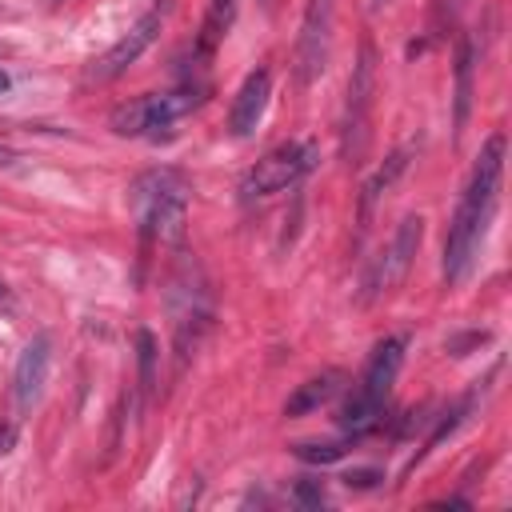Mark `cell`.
Returning <instances> with one entry per match:
<instances>
[{
	"label": "cell",
	"mask_w": 512,
	"mask_h": 512,
	"mask_svg": "<svg viewBox=\"0 0 512 512\" xmlns=\"http://www.w3.org/2000/svg\"><path fill=\"white\" fill-rule=\"evenodd\" d=\"M500 184H504V132L488 136V144L480 148L476 164H472V176L460 192V204L448 220V236H444V284H460L476 256H480V244L488 236V224L496 216V204H500Z\"/></svg>",
	"instance_id": "obj_1"
},
{
	"label": "cell",
	"mask_w": 512,
	"mask_h": 512,
	"mask_svg": "<svg viewBox=\"0 0 512 512\" xmlns=\"http://www.w3.org/2000/svg\"><path fill=\"white\" fill-rule=\"evenodd\" d=\"M132 208L140 224V248L144 256L160 244H176L184 236V216H188V188L176 172H144L132 188Z\"/></svg>",
	"instance_id": "obj_2"
},
{
	"label": "cell",
	"mask_w": 512,
	"mask_h": 512,
	"mask_svg": "<svg viewBox=\"0 0 512 512\" xmlns=\"http://www.w3.org/2000/svg\"><path fill=\"white\" fill-rule=\"evenodd\" d=\"M400 364H404V336H384L372 348V356H368V364H364V372H360L348 404L340 408V428L352 440L364 436V432H372L380 424L384 404L392 396V384L400 376Z\"/></svg>",
	"instance_id": "obj_3"
},
{
	"label": "cell",
	"mask_w": 512,
	"mask_h": 512,
	"mask_svg": "<svg viewBox=\"0 0 512 512\" xmlns=\"http://www.w3.org/2000/svg\"><path fill=\"white\" fill-rule=\"evenodd\" d=\"M320 164V148L312 140H288L268 148L244 176H240V200H268L276 192L296 188L312 168Z\"/></svg>",
	"instance_id": "obj_4"
},
{
	"label": "cell",
	"mask_w": 512,
	"mask_h": 512,
	"mask_svg": "<svg viewBox=\"0 0 512 512\" xmlns=\"http://www.w3.org/2000/svg\"><path fill=\"white\" fill-rule=\"evenodd\" d=\"M200 104H204V88L200 84L148 92V96H136V100H128V104H120L112 112V132L116 136H160Z\"/></svg>",
	"instance_id": "obj_5"
},
{
	"label": "cell",
	"mask_w": 512,
	"mask_h": 512,
	"mask_svg": "<svg viewBox=\"0 0 512 512\" xmlns=\"http://www.w3.org/2000/svg\"><path fill=\"white\" fill-rule=\"evenodd\" d=\"M420 240H424V220H420V216H404V220L396 224L392 240L380 248V256H372V264L364 268V280H360L364 304L384 300V296H392V292L400 288V280H404L408 268H412V256H416Z\"/></svg>",
	"instance_id": "obj_6"
},
{
	"label": "cell",
	"mask_w": 512,
	"mask_h": 512,
	"mask_svg": "<svg viewBox=\"0 0 512 512\" xmlns=\"http://www.w3.org/2000/svg\"><path fill=\"white\" fill-rule=\"evenodd\" d=\"M332 24H336V0H308L300 36H296V80L312 84L324 76L332 56Z\"/></svg>",
	"instance_id": "obj_7"
},
{
	"label": "cell",
	"mask_w": 512,
	"mask_h": 512,
	"mask_svg": "<svg viewBox=\"0 0 512 512\" xmlns=\"http://www.w3.org/2000/svg\"><path fill=\"white\" fill-rule=\"evenodd\" d=\"M164 16H168V0H156L104 56H96L92 60V68H88V76L92 80H116V76H124L152 44H156V36H160V28H164Z\"/></svg>",
	"instance_id": "obj_8"
},
{
	"label": "cell",
	"mask_w": 512,
	"mask_h": 512,
	"mask_svg": "<svg viewBox=\"0 0 512 512\" xmlns=\"http://www.w3.org/2000/svg\"><path fill=\"white\" fill-rule=\"evenodd\" d=\"M372 96H376V48L372 40L360 44V60L352 68L348 80V116H344V156L356 164L368 140V112H372Z\"/></svg>",
	"instance_id": "obj_9"
},
{
	"label": "cell",
	"mask_w": 512,
	"mask_h": 512,
	"mask_svg": "<svg viewBox=\"0 0 512 512\" xmlns=\"http://www.w3.org/2000/svg\"><path fill=\"white\" fill-rule=\"evenodd\" d=\"M48 364H52V336H32L16 360V372H12V400H16V412H32V404L40 400L44 392V380H48Z\"/></svg>",
	"instance_id": "obj_10"
},
{
	"label": "cell",
	"mask_w": 512,
	"mask_h": 512,
	"mask_svg": "<svg viewBox=\"0 0 512 512\" xmlns=\"http://www.w3.org/2000/svg\"><path fill=\"white\" fill-rule=\"evenodd\" d=\"M268 96H272V72H268V68L248 72L244 84H240L236 96H232V108H228V132H232L236 140H244V136L256 132V124L264 120Z\"/></svg>",
	"instance_id": "obj_11"
},
{
	"label": "cell",
	"mask_w": 512,
	"mask_h": 512,
	"mask_svg": "<svg viewBox=\"0 0 512 512\" xmlns=\"http://www.w3.org/2000/svg\"><path fill=\"white\" fill-rule=\"evenodd\" d=\"M408 160H412V144H404V148L388 152V156H384V164L364 180V188H360V232H368V224H372V216H376L380 200H384V196L392 192V184L404 176Z\"/></svg>",
	"instance_id": "obj_12"
},
{
	"label": "cell",
	"mask_w": 512,
	"mask_h": 512,
	"mask_svg": "<svg viewBox=\"0 0 512 512\" xmlns=\"http://www.w3.org/2000/svg\"><path fill=\"white\" fill-rule=\"evenodd\" d=\"M232 20H236V0H212V4H208L204 24H200V36H196V44H192V60H196L200 68L212 60V52H216L220 40L228 36Z\"/></svg>",
	"instance_id": "obj_13"
},
{
	"label": "cell",
	"mask_w": 512,
	"mask_h": 512,
	"mask_svg": "<svg viewBox=\"0 0 512 512\" xmlns=\"http://www.w3.org/2000/svg\"><path fill=\"white\" fill-rule=\"evenodd\" d=\"M336 388H340V372H320V376L304 380V384L284 400V416H308V412H316L320 404L332 400Z\"/></svg>",
	"instance_id": "obj_14"
},
{
	"label": "cell",
	"mask_w": 512,
	"mask_h": 512,
	"mask_svg": "<svg viewBox=\"0 0 512 512\" xmlns=\"http://www.w3.org/2000/svg\"><path fill=\"white\" fill-rule=\"evenodd\" d=\"M472 68H476V44H472V36H464L460 48H456V132H464V124H468V108H472Z\"/></svg>",
	"instance_id": "obj_15"
},
{
	"label": "cell",
	"mask_w": 512,
	"mask_h": 512,
	"mask_svg": "<svg viewBox=\"0 0 512 512\" xmlns=\"http://www.w3.org/2000/svg\"><path fill=\"white\" fill-rule=\"evenodd\" d=\"M292 452H296L304 464H336V460H344L348 440H332V444H296Z\"/></svg>",
	"instance_id": "obj_16"
},
{
	"label": "cell",
	"mask_w": 512,
	"mask_h": 512,
	"mask_svg": "<svg viewBox=\"0 0 512 512\" xmlns=\"http://www.w3.org/2000/svg\"><path fill=\"white\" fill-rule=\"evenodd\" d=\"M136 348H140V388L152 396V388H156V340H152V332H136Z\"/></svg>",
	"instance_id": "obj_17"
},
{
	"label": "cell",
	"mask_w": 512,
	"mask_h": 512,
	"mask_svg": "<svg viewBox=\"0 0 512 512\" xmlns=\"http://www.w3.org/2000/svg\"><path fill=\"white\" fill-rule=\"evenodd\" d=\"M292 504L296 508H320L324 504V484L320 480H300L292 488Z\"/></svg>",
	"instance_id": "obj_18"
},
{
	"label": "cell",
	"mask_w": 512,
	"mask_h": 512,
	"mask_svg": "<svg viewBox=\"0 0 512 512\" xmlns=\"http://www.w3.org/2000/svg\"><path fill=\"white\" fill-rule=\"evenodd\" d=\"M376 480H380V472H372V468H360V472H348V476H344L348 488H352V484H356V488H372Z\"/></svg>",
	"instance_id": "obj_19"
},
{
	"label": "cell",
	"mask_w": 512,
	"mask_h": 512,
	"mask_svg": "<svg viewBox=\"0 0 512 512\" xmlns=\"http://www.w3.org/2000/svg\"><path fill=\"white\" fill-rule=\"evenodd\" d=\"M8 84H12V80H8V72L0 68V92H8Z\"/></svg>",
	"instance_id": "obj_20"
},
{
	"label": "cell",
	"mask_w": 512,
	"mask_h": 512,
	"mask_svg": "<svg viewBox=\"0 0 512 512\" xmlns=\"http://www.w3.org/2000/svg\"><path fill=\"white\" fill-rule=\"evenodd\" d=\"M0 300H8V288H4V284H0Z\"/></svg>",
	"instance_id": "obj_21"
},
{
	"label": "cell",
	"mask_w": 512,
	"mask_h": 512,
	"mask_svg": "<svg viewBox=\"0 0 512 512\" xmlns=\"http://www.w3.org/2000/svg\"><path fill=\"white\" fill-rule=\"evenodd\" d=\"M376 4H384V0H376Z\"/></svg>",
	"instance_id": "obj_22"
}]
</instances>
